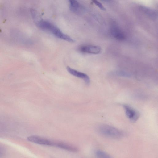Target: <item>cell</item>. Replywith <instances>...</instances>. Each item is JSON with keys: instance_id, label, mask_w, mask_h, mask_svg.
<instances>
[{"instance_id": "1", "label": "cell", "mask_w": 158, "mask_h": 158, "mask_svg": "<svg viewBox=\"0 0 158 158\" xmlns=\"http://www.w3.org/2000/svg\"><path fill=\"white\" fill-rule=\"evenodd\" d=\"M37 25L41 28L49 31L58 38L70 42H74V40L63 33L58 28L48 21L40 20L39 21Z\"/></svg>"}, {"instance_id": "2", "label": "cell", "mask_w": 158, "mask_h": 158, "mask_svg": "<svg viewBox=\"0 0 158 158\" xmlns=\"http://www.w3.org/2000/svg\"><path fill=\"white\" fill-rule=\"evenodd\" d=\"M98 130L102 135L112 138H120L123 135V133L121 130L107 124L100 125L98 127Z\"/></svg>"}, {"instance_id": "3", "label": "cell", "mask_w": 158, "mask_h": 158, "mask_svg": "<svg viewBox=\"0 0 158 158\" xmlns=\"http://www.w3.org/2000/svg\"><path fill=\"white\" fill-rule=\"evenodd\" d=\"M123 106L127 117L131 121L134 122L138 120L140 114L137 111L127 104H123Z\"/></svg>"}, {"instance_id": "4", "label": "cell", "mask_w": 158, "mask_h": 158, "mask_svg": "<svg viewBox=\"0 0 158 158\" xmlns=\"http://www.w3.org/2000/svg\"><path fill=\"white\" fill-rule=\"evenodd\" d=\"M29 141L37 144L45 145L54 146V141L36 135H31L27 137Z\"/></svg>"}, {"instance_id": "5", "label": "cell", "mask_w": 158, "mask_h": 158, "mask_svg": "<svg viewBox=\"0 0 158 158\" xmlns=\"http://www.w3.org/2000/svg\"><path fill=\"white\" fill-rule=\"evenodd\" d=\"M80 49L83 52L96 54L100 53L102 49L98 46L87 45L81 47Z\"/></svg>"}, {"instance_id": "6", "label": "cell", "mask_w": 158, "mask_h": 158, "mask_svg": "<svg viewBox=\"0 0 158 158\" xmlns=\"http://www.w3.org/2000/svg\"><path fill=\"white\" fill-rule=\"evenodd\" d=\"M110 33L111 35L116 39L122 41L125 39V35L123 32L115 25L111 28Z\"/></svg>"}, {"instance_id": "7", "label": "cell", "mask_w": 158, "mask_h": 158, "mask_svg": "<svg viewBox=\"0 0 158 158\" xmlns=\"http://www.w3.org/2000/svg\"><path fill=\"white\" fill-rule=\"evenodd\" d=\"M66 69L71 74L83 79L87 84H89L90 82V78L86 74L78 71L69 66H67Z\"/></svg>"}, {"instance_id": "8", "label": "cell", "mask_w": 158, "mask_h": 158, "mask_svg": "<svg viewBox=\"0 0 158 158\" xmlns=\"http://www.w3.org/2000/svg\"><path fill=\"white\" fill-rule=\"evenodd\" d=\"M54 146L72 152H77L78 150L77 148L73 146L62 142H54Z\"/></svg>"}, {"instance_id": "9", "label": "cell", "mask_w": 158, "mask_h": 158, "mask_svg": "<svg viewBox=\"0 0 158 158\" xmlns=\"http://www.w3.org/2000/svg\"><path fill=\"white\" fill-rule=\"evenodd\" d=\"M70 10L73 12L79 13L81 10V6L79 3L76 0H69Z\"/></svg>"}, {"instance_id": "10", "label": "cell", "mask_w": 158, "mask_h": 158, "mask_svg": "<svg viewBox=\"0 0 158 158\" xmlns=\"http://www.w3.org/2000/svg\"><path fill=\"white\" fill-rule=\"evenodd\" d=\"M143 10L147 15L152 18L156 17L157 14L155 10L146 7H142Z\"/></svg>"}, {"instance_id": "11", "label": "cell", "mask_w": 158, "mask_h": 158, "mask_svg": "<svg viewBox=\"0 0 158 158\" xmlns=\"http://www.w3.org/2000/svg\"><path fill=\"white\" fill-rule=\"evenodd\" d=\"M95 154L97 158H113L109 154L102 150L97 151Z\"/></svg>"}, {"instance_id": "12", "label": "cell", "mask_w": 158, "mask_h": 158, "mask_svg": "<svg viewBox=\"0 0 158 158\" xmlns=\"http://www.w3.org/2000/svg\"><path fill=\"white\" fill-rule=\"evenodd\" d=\"M99 8L103 11H106V9L101 3L97 0L92 1Z\"/></svg>"}, {"instance_id": "13", "label": "cell", "mask_w": 158, "mask_h": 158, "mask_svg": "<svg viewBox=\"0 0 158 158\" xmlns=\"http://www.w3.org/2000/svg\"><path fill=\"white\" fill-rule=\"evenodd\" d=\"M118 75L125 77H129L130 75L129 73L123 71H120L117 73Z\"/></svg>"}, {"instance_id": "14", "label": "cell", "mask_w": 158, "mask_h": 158, "mask_svg": "<svg viewBox=\"0 0 158 158\" xmlns=\"http://www.w3.org/2000/svg\"></svg>"}]
</instances>
